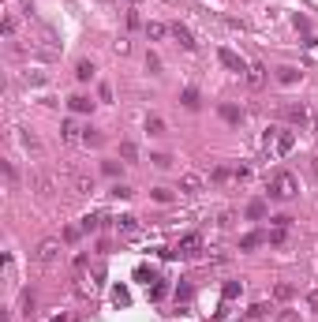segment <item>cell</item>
<instances>
[{"label": "cell", "mask_w": 318, "mask_h": 322, "mask_svg": "<svg viewBox=\"0 0 318 322\" xmlns=\"http://www.w3.org/2000/svg\"><path fill=\"white\" fill-rule=\"evenodd\" d=\"M296 191H300V184H296L292 173H273L269 176V198H277V203H288Z\"/></svg>", "instance_id": "1"}, {"label": "cell", "mask_w": 318, "mask_h": 322, "mask_svg": "<svg viewBox=\"0 0 318 322\" xmlns=\"http://www.w3.org/2000/svg\"><path fill=\"white\" fill-rule=\"evenodd\" d=\"M273 143V154L277 157H285V154H292V146H296V135L292 131H285V128H277V131H269L266 135V146Z\"/></svg>", "instance_id": "2"}, {"label": "cell", "mask_w": 318, "mask_h": 322, "mask_svg": "<svg viewBox=\"0 0 318 322\" xmlns=\"http://www.w3.org/2000/svg\"><path fill=\"white\" fill-rule=\"evenodd\" d=\"M198 251H202V236H198V232H187L184 240L176 244V251H169V255H180V259H195Z\"/></svg>", "instance_id": "3"}, {"label": "cell", "mask_w": 318, "mask_h": 322, "mask_svg": "<svg viewBox=\"0 0 318 322\" xmlns=\"http://www.w3.org/2000/svg\"><path fill=\"white\" fill-rule=\"evenodd\" d=\"M217 60H221V64H225V68H228V71H236V75H244V71H251V68H247V60H244V56H236L232 49H217Z\"/></svg>", "instance_id": "4"}, {"label": "cell", "mask_w": 318, "mask_h": 322, "mask_svg": "<svg viewBox=\"0 0 318 322\" xmlns=\"http://www.w3.org/2000/svg\"><path fill=\"white\" fill-rule=\"evenodd\" d=\"M169 30H172V37H176V42L184 45V49H195V37H191V30H187L184 23H172Z\"/></svg>", "instance_id": "5"}, {"label": "cell", "mask_w": 318, "mask_h": 322, "mask_svg": "<svg viewBox=\"0 0 318 322\" xmlns=\"http://www.w3.org/2000/svg\"><path fill=\"white\" fill-rule=\"evenodd\" d=\"M56 251H60V244H56V240H42V248H37V262H53Z\"/></svg>", "instance_id": "6"}, {"label": "cell", "mask_w": 318, "mask_h": 322, "mask_svg": "<svg viewBox=\"0 0 318 322\" xmlns=\"http://www.w3.org/2000/svg\"><path fill=\"white\" fill-rule=\"evenodd\" d=\"M277 83H281V87H292V83H300V68H277Z\"/></svg>", "instance_id": "7"}, {"label": "cell", "mask_w": 318, "mask_h": 322, "mask_svg": "<svg viewBox=\"0 0 318 322\" xmlns=\"http://www.w3.org/2000/svg\"><path fill=\"white\" fill-rule=\"evenodd\" d=\"M67 105H71V112H90L94 101L86 98V94H75V98H67Z\"/></svg>", "instance_id": "8"}, {"label": "cell", "mask_w": 318, "mask_h": 322, "mask_svg": "<svg viewBox=\"0 0 318 322\" xmlns=\"http://www.w3.org/2000/svg\"><path fill=\"white\" fill-rule=\"evenodd\" d=\"M258 244H266V232H247L244 240H240V251H251V248H258Z\"/></svg>", "instance_id": "9"}, {"label": "cell", "mask_w": 318, "mask_h": 322, "mask_svg": "<svg viewBox=\"0 0 318 322\" xmlns=\"http://www.w3.org/2000/svg\"><path fill=\"white\" fill-rule=\"evenodd\" d=\"M285 116L292 120V124H300V128L307 124V109H303V105H288V109H285Z\"/></svg>", "instance_id": "10"}, {"label": "cell", "mask_w": 318, "mask_h": 322, "mask_svg": "<svg viewBox=\"0 0 318 322\" xmlns=\"http://www.w3.org/2000/svg\"><path fill=\"white\" fill-rule=\"evenodd\" d=\"M180 187H184V191H187V195H195V191H198V187H202V176H198V173H187L184 180H180Z\"/></svg>", "instance_id": "11"}, {"label": "cell", "mask_w": 318, "mask_h": 322, "mask_svg": "<svg viewBox=\"0 0 318 322\" xmlns=\"http://www.w3.org/2000/svg\"><path fill=\"white\" fill-rule=\"evenodd\" d=\"M60 135L67 139V143H75V139H79V135H83V128H79V124H75V120H64V128H60Z\"/></svg>", "instance_id": "12"}, {"label": "cell", "mask_w": 318, "mask_h": 322, "mask_svg": "<svg viewBox=\"0 0 318 322\" xmlns=\"http://www.w3.org/2000/svg\"><path fill=\"white\" fill-rule=\"evenodd\" d=\"M112 304H116V307H128L131 304V292L124 289V285H116V289H112Z\"/></svg>", "instance_id": "13"}, {"label": "cell", "mask_w": 318, "mask_h": 322, "mask_svg": "<svg viewBox=\"0 0 318 322\" xmlns=\"http://www.w3.org/2000/svg\"><path fill=\"white\" fill-rule=\"evenodd\" d=\"M221 116H225L228 124H240V120H244V112H240L236 105H221Z\"/></svg>", "instance_id": "14"}, {"label": "cell", "mask_w": 318, "mask_h": 322, "mask_svg": "<svg viewBox=\"0 0 318 322\" xmlns=\"http://www.w3.org/2000/svg\"><path fill=\"white\" fill-rule=\"evenodd\" d=\"M146 131L150 135H165V120L161 116H146Z\"/></svg>", "instance_id": "15"}, {"label": "cell", "mask_w": 318, "mask_h": 322, "mask_svg": "<svg viewBox=\"0 0 318 322\" xmlns=\"http://www.w3.org/2000/svg\"><path fill=\"white\" fill-rule=\"evenodd\" d=\"M116 229L120 232H135V229H139V221H135L131 214H124V217H116Z\"/></svg>", "instance_id": "16"}, {"label": "cell", "mask_w": 318, "mask_h": 322, "mask_svg": "<svg viewBox=\"0 0 318 322\" xmlns=\"http://www.w3.org/2000/svg\"><path fill=\"white\" fill-rule=\"evenodd\" d=\"M94 71H98V68H94L90 60H79V68H75V75H79L83 83H86V79H94Z\"/></svg>", "instance_id": "17"}, {"label": "cell", "mask_w": 318, "mask_h": 322, "mask_svg": "<svg viewBox=\"0 0 318 322\" xmlns=\"http://www.w3.org/2000/svg\"><path fill=\"white\" fill-rule=\"evenodd\" d=\"M184 109H198V90H195V87L184 90Z\"/></svg>", "instance_id": "18"}, {"label": "cell", "mask_w": 318, "mask_h": 322, "mask_svg": "<svg viewBox=\"0 0 318 322\" xmlns=\"http://www.w3.org/2000/svg\"><path fill=\"white\" fill-rule=\"evenodd\" d=\"M266 315H269V307H266V304H255L251 311H247V318H251V322H258V318H266Z\"/></svg>", "instance_id": "19"}, {"label": "cell", "mask_w": 318, "mask_h": 322, "mask_svg": "<svg viewBox=\"0 0 318 322\" xmlns=\"http://www.w3.org/2000/svg\"><path fill=\"white\" fill-rule=\"evenodd\" d=\"M262 71H266V68H258V64H255L251 71H247V79H251V87H262V79H266Z\"/></svg>", "instance_id": "20"}, {"label": "cell", "mask_w": 318, "mask_h": 322, "mask_svg": "<svg viewBox=\"0 0 318 322\" xmlns=\"http://www.w3.org/2000/svg\"><path fill=\"white\" fill-rule=\"evenodd\" d=\"M262 214H266V203H251L247 206V217H251V221H258Z\"/></svg>", "instance_id": "21"}, {"label": "cell", "mask_w": 318, "mask_h": 322, "mask_svg": "<svg viewBox=\"0 0 318 322\" xmlns=\"http://www.w3.org/2000/svg\"><path fill=\"white\" fill-rule=\"evenodd\" d=\"M240 292H244V285H240V281H228L225 285V300H236Z\"/></svg>", "instance_id": "22"}, {"label": "cell", "mask_w": 318, "mask_h": 322, "mask_svg": "<svg viewBox=\"0 0 318 322\" xmlns=\"http://www.w3.org/2000/svg\"><path fill=\"white\" fill-rule=\"evenodd\" d=\"M75 191H94V180L90 176H75Z\"/></svg>", "instance_id": "23"}, {"label": "cell", "mask_w": 318, "mask_h": 322, "mask_svg": "<svg viewBox=\"0 0 318 322\" xmlns=\"http://www.w3.org/2000/svg\"><path fill=\"white\" fill-rule=\"evenodd\" d=\"M146 34L153 37V42H157V37H165L169 30H165V26H161V23H150V26H146Z\"/></svg>", "instance_id": "24"}, {"label": "cell", "mask_w": 318, "mask_h": 322, "mask_svg": "<svg viewBox=\"0 0 318 322\" xmlns=\"http://www.w3.org/2000/svg\"><path fill=\"white\" fill-rule=\"evenodd\" d=\"M135 277H139V281H146V285H153V281H157V277H153V270H146V266H139V270H135Z\"/></svg>", "instance_id": "25"}, {"label": "cell", "mask_w": 318, "mask_h": 322, "mask_svg": "<svg viewBox=\"0 0 318 322\" xmlns=\"http://www.w3.org/2000/svg\"><path fill=\"white\" fill-rule=\"evenodd\" d=\"M83 143H86V146H98V143H101V135H98V131H94V128H86V135H83Z\"/></svg>", "instance_id": "26"}, {"label": "cell", "mask_w": 318, "mask_h": 322, "mask_svg": "<svg viewBox=\"0 0 318 322\" xmlns=\"http://www.w3.org/2000/svg\"><path fill=\"white\" fill-rule=\"evenodd\" d=\"M161 296H165V281H153L150 285V300H161Z\"/></svg>", "instance_id": "27"}, {"label": "cell", "mask_w": 318, "mask_h": 322, "mask_svg": "<svg viewBox=\"0 0 318 322\" xmlns=\"http://www.w3.org/2000/svg\"><path fill=\"white\" fill-rule=\"evenodd\" d=\"M150 161H153V165H157V169H169V165H172V157H169V154H153Z\"/></svg>", "instance_id": "28"}, {"label": "cell", "mask_w": 318, "mask_h": 322, "mask_svg": "<svg viewBox=\"0 0 318 322\" xmlns=\"http://www.w3.org/2000/svg\"><path fill=\"white\" fill-rule=\"evenodd\" d=\"M120 154L128 157V161H135V157H139V150H135V143H124V146H120Z\"/></svg>", "instance_id": "29"}, {"label": "cell", "mask_w": 318, "mask_h": 322, "mask_svg": "<svg viewBox=\"0 0 318 322\" xmlns=\"http://www.w3.org/2000/svg\"><path fill=\"white\" fill-rule=\"evenodd\" d=\"M153 198H157V203H169L172 191H169V187H153Z\"/></svg>", "instance_id": "30"}, {"label": "cell", "mask_w": 318, "mask_h": 322, "mask_svg": "<svg viewBox=\"0 0 318 322\" xmlns=\"http://www.w3.org/2000/svg\"><path fill=\"white\" fill-rule=\"evenodd\" d=\"M228 176H236V173H228V169H217V173H214V184H225Z\"/></svg>", "instance_id": "31"}, {"label": "cell", "mask_w": 318, "mask_h": 322, "mask_svg": "<svg viewBox=\"0 0 318 322\" xmlns=\"http://www.w3.org/2000/svg\"><path fill=\"white\" fill-rule=\"evenodd\" d=\"M146 68H150V71H157V68H161V60H157L153 53H146Z\"/></svg>", "instance_id": "32"}, {"label": "cell", "mask_w": 318, "mask_h": 322, "mask_svg": "<svg viewBox=\"0 0 318 322\" xmlns=\"http://www.w3.org/2000/svg\"><path fill=\"white\" fill-rule=\"evenodd\" d=\"M292 296V285H277V300H288Z\"/></svg>", "instance_id": "33"}, {"label": "cell", "mask_w": 318, "mask_h": 322, "mask_svg": "<svg viewBox=\"0 0 318 322\" xmlns=\"http://www.w3.org/2000/svg\"><path fill=\"white\" fill-rule=\"evenodd\" d=\"M112 195H116V198H128V195H131V187H124V184H116V187H112Z\"/></svg>", "instance_id": "34"}, {"label": "cell", "mask_w": 318, "mask_h": 322, "mask_svg": "<svg viewBox=\"0 0 318 322\" xmlns=\"http://www.w3.org/2000/svg\"><path fill=\"white\" fill-rule=\"evenodd\" d=\"M176 300H191V285H180L176 289Z\"/></svg>", "instance_id": "35"}, {"label": "cell", "mask_w": 318, "mask_h": 322, "mask_svg": "<svg viewBox=\"0 0 318 322\" xmlns=\"http://www.w3.org/2000/svg\"><path fill=\"white\" fill-rule=\"evenodd\" d=\"M307 307H311V311H318V289L311 292V296H307Z\"/></svg>", "instance_id": "36"}, {"label": "cell", "mask_w": 318, "mask_h": 322, "mask_svg": "<svg viewBox=\"0 0 318 322\" xmlns=\"http://www.w3.org/2000/svg\"><path fill=\"white\" fill-rule=\"evenodd\" d=\"M311 169H314V176H318V157H314V165H311Z\"/></svg>", "instance_id": "37"}, {"label": "cell", "mask_w": 318, "mask_h": 322, "mask_svg": "<svg viewBox=\"0 0 318 322\" xmlns=\"http://www.w3.org/2000/svg\"><path fill=\"white\" fill-rule=\"evenodd\" d=\"M314 135H318V116H314Z\"/></svg>", "instance_id": "38"}, {"label": "cell", "mask_w": 318, "mask_h": 322, "mask_svg": "<svg viewBox=\"0 0 318 322\" xmlns=\"http://www.w3.org/2000/svg\"><path fill=\"white\" fill-rule=\"evenodd\" d=\"M131 4H139V0H131Z\"/></svg>", "instance_id": "39"}]
</instances>
